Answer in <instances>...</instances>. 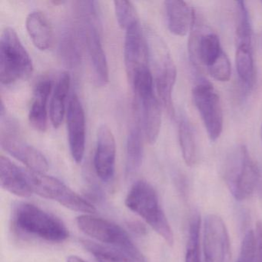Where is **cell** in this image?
<instances>
[{"label":"cell","instance_id":"obj_27","mask_svg":"<svg viewBox=\"0 0 262 262\" xmlns=\"http://www.w3.org/2000/svg\"><path fill=\"white\" fill-rule=\"evenodd\" d=\"M235 8L237 43L252 45V26L245 2H236Z\"/></svg>","mask_w":262,"mask_h":262},{"label":"cell","instance_id":"obj_5","mask_svg":"<svg viewBox=\"0 0 262 262\" xmlns=\"http://www.w3.org/2000/svg\"><path fill=\"white\" fill-rule=\"evenodd\" d=\"M76 222L79 229L86 235L122 251L133 260L143 261V256L136 248L128 233L119 225L89 214L78 216Z\"/></svg>","mask_w":262,"mask_h":262},{"label":"cell","instance_id":"obj_8","mask_svg":"<svg viewBox=\"0 0 262 262\" xmlns=\"http://www.w3.org/2000/svg\"><path fill=\"white\" fill-rule=\"evenodd\" d=\"M1 116V146L9 154L22 162L30 171L46 174L49 170L47 158L39 150L26 142L18 133V128L7 118L4 106L0 108Z\"/></svg>","mask_w":262,"mask_h":262},{"label":"cell","instance_id":"obj_1","mask_svg":"<svg viewBox=\"0 0 262 262\" xmlns=\"http://www.w3.org/2000/svg\"><path fill=\"white\" fill-rule=\"evenodd\" d=\"M12 224L20 235L53 243L65 242L70 236L68 228L59 217L27 202H21L15 206Z\"/></svg>","mask_w":262,"mask_h":262},{"label":"cell","instance_id":"obj_22","mask_svg":"<svg viewBox=\"0 0 262 262\" xmlns=\"http://www.w3.org/2000/svg\"><path fill=\"white\" fill-rule=\"evenodd\" d=\"M144 146L141 127L132 128L127 139L125 171L128 177L134 176L139 169L143 159Z\"/></svg>","mask_w":262,"mask_h":262},{"label":"cell","instance_id":"obj_36","mask_svg":"<svg viewBox=\"0 0 262 262\" xmlns=\"http://www.w3.org/2000/svg\"><path fill=\"white\" fill-rule=\"evenodd\" d=\"M53 4L54 5H59V4H64L63 1H53Z\"/></svg>","mask_w":262,"mask_h":262},{"label":"cell","instance_id":"obj_17","mask_svg":"<svg viewBox=\"0 0 262 262\" xmlns=\"http://www.w3.org/2000/svg\"><path fill=\"white\" fill-rule=\"evenodd\" d=\"M0 184L4 190L18 197L29 198L33 194L29 170L17 166L3 155L0 156Z\"/></svg>","mask_w":262,"mask_h":262},{"label":"cell","instance_id":"obj_23","mask_svg":"<svg viewBox=\"0 0 262 262\" xmlns=\"http://www.w3.org/2000/svg\"><path fill=\"white\" fill-rule=\"evenodd\" d=\"M236 69L239 79L247 89H251L255 81V67L252 45L237 44L235 53Z\"/></svg>","mask_w":262,"mask_h":262},{"label":"cell","instance_id":"obj_29","mask_svg":"<svg viewBox=\"0 0 262 262\" xmlns=\"http://www.w3.org/2000/svg\"><path fill=\"white\" fill-rule=\"evenodd\" d=\"M114 4L115 13L119 27L126 30L135 23L139 21L136 7L131 1L116 0Z\"/></svg>","mask_w":262,"mask_h":262},{"label":"cell","instance_id":"obj_25","mask_svg":"<svg viewBox=\"0 0 262 262\" xmlns=\"http://www.w3.org/2000/svg\"><path fill=\"white\" fill-rule=\"evenodd\" d=\"M77 30L68 27L64 30L59 42V53L62 61L68 67H76L80 62L81 49Z\"/></svg>","mask_w":262,"mask_h":262},{"label":"cell","instance_id":"obj_11","mask_svg":"<svg viewBox=\"0 0 262 262\" xmlns=\"http://www.w3.org/2000/svg\"><path fill=\"white\" fill-rule=\"evenodd\" d=\"M205 262H231V245L223 219L215 214L207 216L204 227Z\"/></svg>","mask_w":262,"mask_h":262},{"label":"cell","instance_id":"obj_30","mask_svg":"<svg viewBox=\"0 0 262 262\" xmlns=\"http://www.w3.org/2000/svg\"><path fill=\"white\" fill-rule=\"evenodd\" d=\"M208 73L213 79L219 82H228L231 76V67L229 59L225 52L222 53L220 57L208 68Z\"/></svg>","mask_w":262,"mask_h":262},{"label":"cell","instance_id":"obj_13","mask_svg":"<svg viewBox=\"0 0 262 262\" xmlns=\"http://www.w3.org/2000/svg\"><path fill=\"white\" fill-rule=\"evenodd\" d=\"M124 62L130 82L139 70L148 67L149 57L146 35L139 21L125 30Z\"/></svg>","mask_w":262,"mask_h":262},{"label":"cell","instance_id":"obj_9","mask_svg":"<svg viewBox=\"0 0 262 262\" xmlns=\"http://www.w3.org/2000/svg\"><path fill=\"white\" fill-rule=\"evenodd\" d=\"M29 179L33 192L44 199L55 201L65 208L83 214H92L96 211L93 204L56 178L29 170Z\"/></svg>","mask_w":262,"mask_h":262},{"label":"cell","instance_id":"obj_20","mask_svg":"<svg viewBox=\"0 0 262 262\" xmlns=\"http://www.w3.org/2000/svg\"><path fill=\"white\" fill-rule=\"evenodd\" d=\"M27 33L36 48L46 51L51 48L53 30L48 18L42 12L36 10L29 14L26 22Z\"/></svg>","mask_w":262,"mask_h":262},{"label":"cell","instance_id":"obj_37","mask_svg":"<svg viewBox=\"0 0 262 262\" xmlns=\"http://www.w3.org/2000/svg\"><path fill=\"white\" fill-rule=\"evenodd\" d=\"M261 139H262V128H261Z\"/></svg>","mask_w":262,"mask_h":262},{"label":"cell","instance_id":"obj_14","mask_svg":"<svg viewBox=\"0 0 262 262\" xmlns=\"http://www.w3.org/2000/svg\"><path fill=\"white\" fill-rule=\"evenodd\" d=\"M67 121L70 152L73 160L80 163L85 154V117L82 103L75 93L69 101Z\"/></svg>","mask_w":262,"mask_h":262},{"label":"cell","instance_id":"obj_32","mask_svg":"<svg viewBox=\"0 0 262 262\" xmlns=\"http://www.w3.org/2000/svg\"><path fill=\"white\" fill-rule=\"evenodd\" d=\"M256 239H257V250L254 262H262V222L256 224Z\"/></svg>","mask_w":262,"mask_h":262},{"label":"cell","instance_id":"obj_31","mask_svg":"<svg viewBox=\"0 0 262 262\" xmlns=\"http://www.w3.org/2000/svg\"><path fill=\"white\" fill-rule=\"evenodd\" d=\"M257 250L255 233L249 230L244 237L241 247L240 255L237 262H254Z\"/></svg>","mask_w":262,"mask_h":262},{"label":"cell","instance_id":"obj_10","mask_svg":"<svg viewBox=\"0 0 262 262\" xmlns=\"http://www.w3.org/2000/svg\"><path fill=\"white\" fill-rule=\"evenodd\" d=\"M192 99L208 137L214 142L222 135L224 125L222 103L217 91L209 82L203 81L193 88Z\"/></svg>","mask_w":262,"mask_h":262},{"label":"cell","instance_id":"obj_4","mask_svg":"<svg viewBox=\"0 0 262 262\" xmlns=\"http://www.w3.org/2000/svg\"><path fill=\"white\" fill-rule=\"evenodd\" d=\"M31 57L12 28L4 30L0 39V82L10 85L28 79L33 74Z\"/></svg>","mask_w":262,"mask_h":262},{"label":"cell","instance_id":"obj_19","mask_svg":"<svg viewBox=\"0 0 262 262\" xmlns=\"http://www.w3.org/2000/svg\"><path fill=\"white\" fill-rule=\"evenodd\" d=\"M168 30L178 36H186L191 30L194 21V10L179 0H168L165 2Z\"/></svg>","mask_w":262,"mask_h":262},{"label":"cell","instance_id":"obj_28","mask_svg":"<svg viewBox=\"0 0 262 262\" xmlns=\"http://www.w3.org/2000/svg\"><path fill=\"white\" fill-rule=\"evenodd\" d=\"M200 229V216L198 214H194L190 222L189 238L185 254V262H201Z\"/></svg>","mask_w":262,"mask_h":262},{"label":"cell","instance_id":"obj_6","mask_svg":"<svg viewBox=\"0 0 262 262\" xmlns=\"http://www.w3.org/2000/svg\"><path fill=\"white\" fill-rule=\"evenodd\" d=\"M260 172L246 147H239L231 155L225 169V180L236 200H246L251 197L257 188Z\"/></svg>","mask_w":262,"mask_h":262},{"label":"cell","instance_id":"obj_24","mask_svg":"<svg viewBox=\"0 0 262 262\" xmlns=\"http://www.w3.org/2000/svg\"><path fill=\"white\" fill-rule=\"evenodd\" d=\"M179 140L182 157L188 166L195 165L198 161V145L195 132L189 121L181 119L179 123Z\"/></svg>","mask_w":262,"mask_h":262},{"label":"cell","instance_id":"obj_7","mask_svg":"<svg viewBox=\"0 0 262 262\" xmlns=\"http://www.w3.org/2000/svg\"><path fill=\"white\" fill-rule=\"evenodd\" d=\"M81 4L85 22V42L93 76L98 85L105 86L110 81V70L99 29V8L97 2L85 1Z\"/></svg>","mask_w":262,"mask_h":262},{"label":"cell","instance_id":"obj_16","mask_svg":"<svg viewBox=\"0 0 262 262\" xmlns=\"http://www.w3.org/2000/svg\"><path fill=\"white\" fill-rule=\"evenodd\" d=\"M136 99V108L142 123V128L147 142L154 145L159 139L162 125V108L156 94Z\"/></svg>","mask_w":262,"mask_h":262},{"label":"cell","instance_id":"obj_26","mask_svg":"<svg viewBox=\"0 0 262 262\" xmlns=\"http://www.w3.org/2000/svg\"><path fill=\"white\" fill-rule=\"evenodd\" d=\"M81 244L97 262H134L129 256L116 248H108L89 240H82Z\"/></svg>","mask_w":262,"mask_h":262},{"label":"cell","instance_id":"obj_18","mask_svg":"<svg viewBox=\"0 0 262 262\" xmlns=\"http://www.w3.org/2000/svg\"><path fill=\"white\" fill-rule=\"evenodd\" d=\"M53 89V82L43 77L36 82L33 90V101L29 113L30 125L36 131L45 132L48 126L47 103Z\"/></svg>","mask_w":262,"mask_h":262},{"label":"cell","instance_id":"obj_3","mask_svg":"<svg viewBox=\"0 0 262 262\" xmlns=\"http://www.w3.org/2000/svg\"><path fill=\"white\" fill-rule=\"evenodd\" d=\"M148 57L154 67L156 86L162 106L171 118L174 116L173 90L177 70L169 51L163 41L151 30H147Z\"/></svg>","mask_w":262,"mask_h":262},{"label":"cell","instance_id":"obj_15","mask_svg":"<svg viewBox=\"0 0 262 262\" xmlns=\"http://www.w3.org/2000/svg\"><path fill=\"white\" fill-rule=\"evenodd\" d=\"M116 144L114 135L107 125L98 129L94 168L98 177L104 182L113 180L116 171Z\"/></svg>","mask_w":262,"mask_h":262},{"label":"cell","instance_id":"obj_12","mask_svg":"<svg viewBox=\"0 0 262 262\" xmlns=\"http://www.w3.org/2000/svg\"><path fill=\"white\" fill-rule=\"evenodd\" d=\"M191 30L188 42L190 59L195 65L209 68L224 52L220 39L215 33L198 24L196 15Z\"/></svg>","mask_w":262,"mask_h":262},{"label":"cell","instance_id":"obj_34","mask_svg":"<svg viewBox=\"0 0 262 262\" xmlns=\"http://www.w3.org/2000/svg\"><path fill=\"white\" fill-rule=\"evenodd\" d=\"M67 262H87L82 257L76 255H70L67 257Z\"/></svg>","mask_w":262,"mask_h":262},{"label":"cell","instance_id":"obj_35","mask_svg":"<svg viewBox=\"0 0 262 262\" xmlns=\"http://www.w3.org/2000/svg\"><path fill=\"white\" fill-rule=\"evenodd\" d=\"M257 189L259 194L262 197V170H260V177H259L258 182H257Z\"/></svg>","mask_w":262,"mask_h":262},{"label":"cell","instance_id":"obj_2","mask_svg":"<svg viewBox=\"0 0 262 262\" xmlns=\"http://www.w3.org/2000/svg\"><path fill=\"white\" fill-rule=\"evenodd\" d=\"M130 211L142 217L167 244L172 246L174 234L165 212L161 207L156 189L146 181L135 182L125 198Z\"/></svg>","mask_w":262,"mask_h":262},{"label":"cell","instance_id":"obj_21","mask_svg":"<svg viewBox=\"0 0 262 262\" xmlns=\"http://www.w3.org/2000/svg\"><path fill=\"white\" fill-rule=\"evenodd\" d=\"M70 82V74L65 72L60 75L55 86L50 108V120L55 128H59L63 122Z\"/></svg>","mask_w":262,"mask_h":262},{"label":"cell","instance_id":"obj_33","mask_svg":"<svg viewBox=\"0 0 262 262\" xmlns=\"http://www.w3.org/2000/svg\"><path fill=\"white\" fill-rule=\"evenodd\" d=\"M130 226H131L132 230L135 232L139 233V234H142L145 231V227L142 226L141 224H137L136 222H133V223L130 224Z\"/></svg>","mask_w":262,"mask_h":262}]
</instances>
